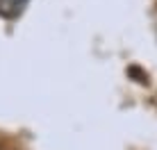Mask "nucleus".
<instances>
[{
	"label": "nucleus",
	"mask_w": 157,
	"mask_h": 150,
	"mask_svg": "<svg viewBox=\"0 0 157 150\" xmlns=\"http://www.w3.org/2000/svg\"><path fill=\"white\" fill-rule=\"evenodd\" d=\"M28 0H0V14L5 18H12V16L21 14V9L25 7Z\"/></svg>",
	"instance_id": "f257e3e1"
}]
</instances>
